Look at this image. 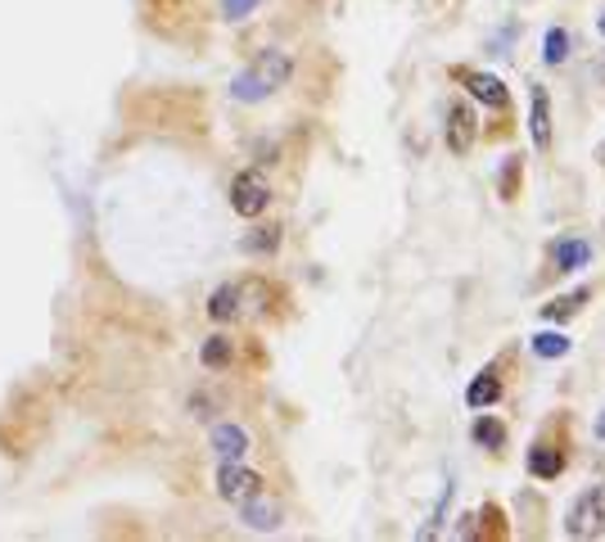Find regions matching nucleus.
I'll return each mask as SVG.
<instances>
[{
    "label": "nucleus",
    "instance_id": "1",
    "mask_svg": "<svg viewBox=\"0 0 605 542\" xmlns=\"http://www.w3.org/2000/svg\"><path fill=\"white\" fill-rule=\"evenodd\" d=\"M289 72H294V59L285 50H262L240 78L231 82V100L240 104H258V100H267L276 95L285 82H289Z\"/></svg>",
    "mask_w": 605,
    "mask_h": 542
},
{
    "label": "nucleus",
    "instance_id": "2",
    "mask_svg": "<svg viewBox=\"0 0 605 542\" xmlns=\"http://www.w3.org/2000/svg\"><path fill=\"white\" fill-rule=\"evenodd\" d=\"M564 533L570 538H601L605 533V484H592L570 501V511H564Z\"/></svg>",
    "mask_w": 605,
    "mask_h": 542
},
{
    "label": "nucleus",
    "instance_id": "3",
    "mask_svg": "<svg viewBox=\"0 0 605 542\" xmlns=\"http://www.w3.org/2000/svg\"><path fill=\"white\" fill-rule=\"evenodd\" d=\"M267 204H272V191H267V181H262L258 172H240V176L231 181V208H236L240 217L267 212Z\"/></svg>",
    "mask_w": 605,
    "mask_h": 542
},
{
    "label": "nucleus",
    "instance_id": "4",
    "mask_svg": "<svg viewBox=\"0 0 605 542\" xmlns=\"http://www.w3.org/2000/svg\"><path fill=\"white\" fill-rule=\"evenodd\" d=\"M217 493L226 497V501H249L253 493H262V480L253 475L249 465H240V461H221L217 465Z\"/></svg>",
    "mask_w": 605,
    "mask_h": 542
},
{
    "label": "nucleus",
    "instance_id": "5",
    "mask_svg": "<svg viewBox=\"0 0 605 542\" xmlns=\"http://www.w3.org/2000/svg\"><path fill=\"white\" fill-rule=\"evenodd\" d=\"M475 114H470V104H452L447 108V123H443V140H447V150L457 154V159H466L470 150H475Z\"/></svg>",
    "mask_w": 605,
    "mask_h": 542
},
{
    "label": "nucleus",
    "instance_id": "6",
    "mask_svg": "<svg viewBox=\"0 0 605 542\" xmlns=\"http://www.w3.org/2000/svg\"><path fill=\"white\" fill-rule=\"evenodd\" d=\"M457 82H466V91L475 100H483L488 108H506L511 104V91L502 87V78H493V72H475V68H457Z\"/></svg>",
    "mask_w": 605,
    "mask_h": 542
},
{
    "label": "nucleus",
    "instance_id": "7",
    "mask_svg": "<svg viewBox=\"0 0 605 542\" xmlns=\"http://www.w3.org/2000/svg\"><path fill=\"white\" fill-rule=\"evenodd\" d=\"M240 520H244L249 529H258V533H272V529L281 524V501L253 493L249 501H240Z\"/></svg>",
    "mask_w": 605,
    "mask_h": 542
},
{
    "label": "nucleus",
    "instance_id": "8",
    "mask_svg": "<svg viewBox=\"0 0 605 542\" xmlns=\"http://www.w3.org/2000/svg\"><path fill=\"white\" fill-rule=\"evenodd\" d=\"M213 452H217L221 461H240V457L249 452V434H244L240 425H231V420L213 425Z\"/></svg>",
    "mask_w": 605,
    "mask_h": 542
},
{
    "label": "nucleus",
    "instance_id": "9",
    "mask_svg": "<svg viewBox=\"0 0 605 542\" xmlns=\"http://www.w3.org/2000/svg\"><path fill=\"white\" fill-rule=\"evenodd\" d=\"M528 131H534L538 150H551V100L538 82H534V108H528Z\"/></svg>",
    "mask_w": 605,
    "mask_h": 542
},
{
    "label": "nucleus",
    "instance_id": "10",
    "mask_svg": "<svg viewBox=\"0 0 605 542\" xmlns=\"http://www.w3.org/2000/svg\"><path fill=\"white\" fill-rule=\"evenodd\" d=\"M240 299H244V285H217L213 295H208V316L213 321H236L244 312Z\"/></svg>",
    "mask_w": 605,
    "mask_h": 542
},
{
    "label": "nucleus",
    "instance_id": "11",
    "mask_svg": "<svg viewBox=\"0 0 605 542\" xmlns=\"http://www.w3.org/2000/svg\"><path fill=\"white\" fill-rule=\"evenodd\" d=\"M551 258H556V272H583V267H592V244L587 240H560Z\"/></svg>",
    "mask_w": 605,
    "mask_h": 542
},
{
    "label": "nucleus",
    "instance_id": "12",
    "mask_svg": "<svg viewBox=\"0 0 605 542\" xmlns=\"http://www.w3.org/2000/svg\"><path fill=\"white\" fill-rule=\"evenodd\" d=\"M498 397H502V380H498V371H483V376H475V380H470V389H466V403H470L475 412L493 407Z\"/></svg>",
    "mask_w": 605,
    "mask_h": 542
},
{
    "label": "nucleus",
    "instance_id": "13",
    "mask_svg": "<svg viewBox=\"0 0 605 542\" xmlns=\"http://www.w3.org/2000/svg\"><path fill=\"white\" fill-rule=\"evenodd\" d=\"M560 470H564V457L556 448H547V443L528 448V475H534V480H556Z\"/></svg>",
    "mask_w": 605,
    "mask_h": 542
},
{
    "label": "nucleus",
    "instance_id": "14",
    "mask_svg": "<svg viewBox=\"0 0 605 542\" xmlns=\"http://www.w3.org/2000/svg\"><path fill=\"white\" fill-rule=\"evenodd\" d=\"M470 439H475L479 448H488V452H502V448H506V425L493 420V416H479V420L470 425Z\"/></svg>",
    "mask_w": 605,
    "mask_h": 542
},
{
    "label": "nucleus",
    "instance_id": "15",
    "mask_svg": "<svg viewBox=\"0 0 605 542\" xmlns=\"http://www.w3.org/2000/svg\"><path fill=\"white\" fill-rule=\"evenodd\" d=\"M583 303H587V289H570V295H556L551 303H543V321H564V316H574Z\"/></svg>",
    "mask_w": 605,
    "mask_h": 542
},
{
    "label": "nucleus",
    "instance_id": "16",
    "mask_svg": "<svg viewBox=\"0 0 605 542\" xmlns=\"http://www.w3.org/2000/svg\"><path fill=\"white\" fill-rule=\"evenodd\" d=\"M452 493H457V480H443V488H438V501H434V511H430V520L415 529V538H434L438 529H443V516H447V501H452Z\"/></svg>",
    "mask_w": 605,
    "mask_h": 542
},
{
    "label": "nucleus",
    "instance_id": "17",
    "mask_svg": "<svg viewBox=\"0 0 605 542\" xmlns=\"http://www.w3.org/2000/svg\"><path fill=\"white\" fill-rule=\"evenodd\" d=\"M528 348H534L538 357H547V361H551V357H564V353H570L574 344H570V339H564L560 331H538L534 339H528Z\"/></svg>",
    "mask_w": 605,
    "mask_h": 542
},
{
    "label": "nucleus",
    "instance_id": "18",
    "mask_svg": "<svg viewBox=\"0 0 605 542\" xmlns=\"http://www.w3.org/2000/svg\"><path fill=\"white\" fill-rule=\"evenodd\" d=\"M199 361L208 371H221L226 361H231V339L226 335H213V339H204V348H199Z\"/></svg>",
    "mask_w": 605,
    "mask_h": 542
},
{
    "label": "nucleus",
    "instance_id": "19",
    "mask_svg": "<svg viewBox=\"0 0 605 542\" xmlns=\"http://www.w3.org/2000/svg\"><path fill=\"white\" fill-rule=\"evenodd\" d=\"M276 244H281V227H258L240 240L244 253H276Z\"/></svg>",
    "mask_w": 605,
    "mask_h": 542
},
{
    "label": "nucleus",
    "instance_id": "20",
    "mask_svg": "<svg viewBox=\"0 0 605 542\" xmlns=\"http://www.w3.org/2000/svg\"><path fill=\"white\" fill-rule=\"evenodd\" d=\"M543 59H547V64H564V59H570V32H564V27H551V32L543 36Z\"/></svg>",
    "mask_w": 605,
    "mask_h": 542
},
{
    "label": "nucleus",
    "instance_id": "21",
    "mask_svg": "<svg viewBox=\"0 0 605 542\" xmlns=\"http://www.w3.org/2000/svg\"><path fill=\"white\" fill-rule=\"evenodd\" d=\"M262 5V0H221V19H231V23H240V19H249L253 10Z\"/></svg>",
    "mask_w": 605,
    "mask_h": 542
},
{
    "label": "nucleus",
    "instance_id": "22",
    "mask_svg": "<svg viewBox=\"0 0 605 542\" xmlns=\"http://www.w3.org/2000/svg\"><path fill=\"white\" fill-rule=\"evenodd\" d=\"M515 172H520V159H511L502 172V199H515Z\"/></svg>",
    "mask_w": 605,
    "mask_h": 542
},
{
    "label": "nucleus",
    "instance_id": "23",
    "mask_svg": "<svg viewBox=\"0 0 605 542\" xmlns=\"http://www.w3.org/2000/svg\"><path fill=\"white\" fill-rule=\"evenodd\" d=\"M452 533H457V538H475L479 533V516H461V524L452 529Z\"/></svg>",
    "mask_w": 605,
    "mask_h": 542
},
{
    "label": "nucleus",
    "instance_id": "24",
    "mask_svg": "<svg viewBox=\"0 0 605 542\" xmlns=\"http://www.w3.org/2000/svg\"><path fill=\"white\" fill-rule=\"evenodd\" d=\"M596 439H605V412L596 416Z\"/></svg>",
    "mask_w": 605,
    "mask_h": 542
},
{
    "label": "nucleus",
    "instance_id": "25",
    "mask_svg": "<svg viewBox=\"0 0 605 542\" xmlns=\"http://www.w3.org/2000/svg\"><path fill=\"white\" fill-rule=\"evenodd\" d=\"M596 78H601V87H605V59H601V64H596Z\"/></svg>",
    "mask_w": 605,
    "mask_h": 542
},
{
    "label": "nucleus",
    "instance_id": "26",
    "mask_svg": "<svg viewBox=\"0 0 605 542\" xmlns=\"http://www.w3.org/2000/svg\"><path fill=\"white\" fill-rule=\"evenodd\" d=\"M596 27H601V36H605V14H601V19H596Z\"/></svg>",
    "mask_w": 605,
    "mask_h": 542
}]
</instances>
